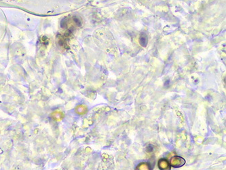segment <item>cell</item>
Masks as SVG:
<instances>
[{"instance_id":"obj_1","label":"cell","mask_w":226,"mask_h":170,"mask_svg":"<svg viewBox=\"0 0 226 170\" xmlns=\"http://www.w3.org/2000/svg\"><path fill=\"white\" fill-rule=\"evenodd\" d=\"M185 163H186V161H185V160L183 158L179 157H175L171 159L170 164L174 167H179L183 166Z\"/></svg>"},{"instance_id":"obj_2","label":"cell","mask_w":226,"mask_h":170,"mask_svg":"<svg viewBox=\"0 0 226 170\" xmlns=\"http://www.w3.org/2000/svg\"><path fill=\"white\" fill-rule=\"evenodd\" d=\"M158 166H159V167L162 166L164 167H162L161 170H170V166L169 163L166 161L165 159H161L159 163H158Z\"/></svg>"},{"instance_id":"obj_3","label":"cell","mask_w":226,"mask_h":170,"mask_svg":"<svg viewBox=\"0 0 226 170\" xmlns=\"http://www.w3.org/2000/svg\"><path fill=\"white\" fill-rule=\"evenodd\" d=\"M139 42H140L141 46H147V35L145 33H142L141 35L140 38H139Z\"/></svg>"},{"instance_id":"obj_4","label":"cell","mask_w":226,"mask_h":170,"mask_svg":"<svg viewBox=\"0 0 226 170\" xmlns=\"http://www.w3.org/2000/svg\"><path fill=\"white\" fill-rule=\"evenodd\" d=\"M153 146L152 145H148L147 146V152H151L153 151Z\"/></svg>"}]
</instances>
